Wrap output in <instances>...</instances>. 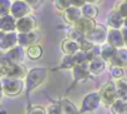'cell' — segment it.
I'll use <instances>...</instances> for the list:
<instances>
[{
  "label": "cell",
  "mask_w": 127,
  "mask_h": 114,
  "mask_svg": "<svg viewBox=\"0 0 127 114\" xmlns=\"http://www.w3.org/2000/svg\"><path fill=\"white\" fill-rule=\"evenodd\" d=\"M16 45H19V33L15 31L0 33V49H1V51L6 53Z\"/></svg>",
  "instance_id": "obj_6"
},
{
  "label": "cell",
  "mask_w": 127,
  "mask_h": 114,
  "mask_svg": "<svg viewBox=\"0 0 127 114\" xmlns=\"http://www.w3.org/2000/svg\"><path fill=\"white\" fill-rule=\"evenodd\" d=\"M79 45H80V50H84V51H90L95 48V44L87 36H84L81 40H79Z\"/></svg>",
  "instance_id": "obj_29"
},
{
  "label": "cell",
  "mask_w": 127,
  "mask_h": 114,
  "mask_svg": "<svg viewBox=\"0 0 127 114\" xmlns=\"http://www.w3.org/2000/svg\"><path fill=\"white\" fill-rule=\"evenodd\" d=\"M117 53V48H115L113 45H111L110 43H106L103 44L101 48H100V55L106 60V62H112V59L115 58V55Z\"/></svg>",
  "instance_id": "obj_20"
},
{
  "label": "cell",
  "mask_w": 127,
  "mask_h": 114,
  "mask_svg": "<svg viewBox=\"0 0 127 114\" xmlns=\"http://www.w3.org/2000/svg\"><path fill=\"white\" fill-rule=\"evenodd\" d=\"M122 33H123V38H125V44H126V46H127V26H123L122 29Z\"/></svg>",
  "instance_id": "obj_37"
},
{
  "label": "cell",
  "mask_w": 127,
  "mask_h": 114,
  "mask_svg": "<svg viewBox=\"0 0 127 114\" xmlns=\"http://www.w3.org/2000/svg\"><path fill=\"white\" fill-rule=\"evenodd\" d=\"M107 34H108V29L102 24H97L96 28L87 35V38L95 45H100V44H103L105 41H107Z\"/></svg>",
  "instance_id": "obj_9"
},
{
  "label": "cell",
  "mask_w": 127,
  "mask_h": 114,
  "mask_svg": "<svg viewBox=\"0 0 127 114\" xmlns=\"http://www.w3.org/2000/svg\"><path fill=\"white\" fill-rule=\"evenodd\" d=\"M0 72H1V77L15 79H24L28 75V70L21 63H15L10 60L5 54H3L0 59Z\"/></svg>",
  "instance_id": "obj_1"
},
{
  "label": "cell",
  "mask_w": 127,
  "mask_h": 114,
  "mask_svg": "<svg viewBox=\"0 0 127 114\" xmlns=\"http://www.w3.org/2000/svg\"><path fill=\"white\" fill-rule=\"evenodd\" d=\"M40 38H41V35L36 30L30 31V33H19V45L28 48L30 45L37 44Z\"/></svg>",
  "instance_id": "obj_13"
},
{
  "label": "cell",
  "mask_w": 127,
  "mask_h": 114,
  "mask_svg": "<svg viewBox=\"0 0 127 114\" xmlns=\"http://www.w3.org/2000/svg\"><path fill=\"white\" fill-rule=\"evenodd\" d=\"M26 114H47V110L41 105H32L29 108Z\"/></svg>",
  "instance_id": "obj_33"
},
{
  "label": "cell",
  "mask_w": 127,
  "mask_h": 114,
  "mask_svg": "<svg viewBox=\"0 0 127 114\" xmlns=\"http://www.w3.org/2000/svg\"><path fill=\"white\" fill-rule=\"evenodd\" d=\"M23 48L24 46H21V45H16V46H14L13 49H10L9 51H6L4 54L8 56L10 60H13L15 63H21L23 59H24V54H25Z\"/></svg>",
  "instance_id": "obj_21"
},
{
  "label": "cell",
  "mask_w": 127,
  "mask_h": 114,
  "mask_svg": "<svg viewBox=\"0 0 127 114\" xmlns=\"http://www.w3.org/2000/svg\"><path fill=\"white\" fill-rule=\"evenodd\" d=\"M107 43H110L111 45H113L117 49L123 48L125 44V38H123V33L121 29H108V34H107Z\"/></svg>",
  "instance_id": "obj_12"
},
{
  "label": "cell",
  "mask_w": 127,
  "mask_h": 114,
  "mask_svg": "<svg viewBox=\"0 0 127 114\" xmlns=\"http://www.w3.org/2000/svg\"><path fill=\"white\" fill-rule=\"evenodd\" d=\"M72 70H74V79H75V82L76 80H82V79L87 78L91 74L89 64H76L72 68Z\"/></svg>",
  "instance_id": "obj_19"
},
{
  "label": "cell",
  "mask_w": 127,
  "mask_h": 114,
  "mask_svg": "<svg viewBox=\"0 0 127 114\" xmlns=\"http://www.w3.org/2000/svg\"><path fill=\"white\" fill-rule=\"evenodd\" d=\"M1 114H8V112H6V109H4V108H1Z\"/></svg>",
  "instance_id": "obj_39"
},
{
  "label": "cell",
  "mask_w": 127,
  "mask_h": 114,
  "mask_svg": "<svg viewBox=\"0 0 127 114\" xmlns=\"http://www.w3.org/2000/svg\"><path fill=\"white\" fill-rule=\"evenodd\" d=\"M82 16H84V14H82L81 8L72 6V5L62 13V18H64V20H65V23L71 25V26H74Z\"/></svg>",
  "instance_id": "obj_10"
},
{
  "label": "cell",
  "mask_w": 127,
  "mask_h": 114,
  "mask_svg": "<svg viewBox=\"0 0 127 114\" xmlns=\"http://www.w3.org/2000/svg\"><path fill=\"white\" fill-rule=\"evenodd\" d=\"M125 26H127V18L125 19Z\"/></svg>",
  "instance_id": "obj_40"
},
{
  "label": "cell",
  "mask_w": 127,
  "mask_h": 114,
  "mask_svg": "<svg viewBox=\"0 0 127 114\" xmlns=\"http://www.w3.org/2000/svg\"><path fill=\"white\" fill-rule=\"evenodd\" d=\"M61 50L65 55H74L80 50V45L77 40H74L71 38H66L61 43Z\"/></svg>",
  "instance_id": "obj_16"
},
{
  "label": "cell",
  "mask_w": 127,
  "mask_h": 114,
  "mask_svg": "<svg viewBox=\"0 0 127 114\" xmlns=\"http://www.w3.org/2000/svg\"><path fill=\"white\" fill-rule=\"evenodd\" d=\"M123 1H127V0H123Z\"/></svg>",
  "instance_id": "obj_41"
},
{
  "label": "cell",
  "mask_w": 127,
  "mask_h": 114,
  "mask_svg": "<svg viewBox=\"0 0 127 114\" xmlns=\"http://www.w3.org/2000/svg\"><path fill=\"white\" fill-rule=\"evenodd\" d=\"M76 65V60H75V56L74 55H65L64 59L60 64V69H72Z\"/></svg>",
  "instance_id": "obj_27"
},
{
  "label": "cell",
  "mask_w": 127,
  "mask_h": 114,
  "mask_svg": "<svg viewBox=\"0 0 127 114\" xmlns=\"http://www.w3.org/2000/svg\"><path fill=\"white\" fill-rule=\"evenodd\" d=\"M112 114H127V100L126 99H117L111 105Z\"/></svg>",
  "instance_id": "obj_25"
},
{
  "label": "cell",
  "mask_w": 127,
  "mask_h": 114,
  "mask_svg": "<svg viewBox=\"0 0 127 114\" xmlns=\"http://www.w3.org/2000/svg\"><path fill=\"white\" fill-rule=\"evenodd\" d=\"M11 5H13V0H0V16L10 14Z\"/></svg>",
  "instance_id": "obj_28"
},
{
  "label": "cell",
  "mask_w": 127,
  "mask_h": 114,
  "mask_svg": "<svg viewBox=\"0 0 127 114\" xmlns=\"http://www.w3.org/2000/svg\"><path fill=\"white\" fill-rule=\"evenodd\" d=\"M100 103H102L100 92H91L87 95H85V98L82 99L80 110L81 113H91L100 107Z\"/></svg>",
  "instance_id": "obj_5"
},
{
  "label": "cell",
  "mask_w": 127,
  "mask_h": 114,
  "mask_svg": "<svg viewBox=\"0 0 127 114\" xmlns=\"http://www.w3.org/2000/svg\"><path fill=\"white\" fill-rule=\"evenodd\" d=\"M101 1H102V0H87V3H92V4H98Z\"/></svg>",
  "instance_id": "obj_38"
},
{
  "label": "cell",
  "mask_w": 127,
  "mask_h": 114,
  "mask_svg": "<svg viewBox=\"0 0 127 114\" xmlns=\"http://www.w3.org/2000/svg\"><path fill=\"white\" fill-rule=\"evenodd\" d=\"M100 95H101V102H102L106 107H111V105L118 99L115 82H107V83L100 89Z\"/></svg>",
  "instance_id": "obj_4"
},
{
  "label": "cell",
  "mask_w": 127,
  "mask_h": 114,
  "mask_svg": "<svg viewBox=\"0 0 127 114\" xmlns=\"http://www.w3.org/2000/svg\"><path fill=\"white\" fill-rule=\"evenodd\" d=\"M107 25L112 29H122L125 26V18L120 14L117 9H113L107 15Z\"/></svg>",
  "instance_id": "obj_14"
},
{
  "label": "cell",
  "mask_w": 127,
  "mask_h": 114,
  "mask_svg": "<svg viewBox=\"0 0 127 114\" xmlns=\"http://www.w3.org/2000/svg\"><path fill=\"white\" fill-rule=\"evenodd\" d=\"M1 88H3V93L5 95L16 97V95L21 94L24 92V89H26V85L23 82V79L3 77L1 78Z\"/></svg>",
  "instance_id": "obj_3"
},
{
  "label": "cell",
  "mask_w": 127,
  "mask_h": 114,
  "mask_svg": "<svg viewBox=\"0 0 127 114\" xmlns=\"http://www.w3.org/2000/svg\"><path fill=\"white\" fill-rule=\"evenodd\" d=\"M30 11H31V6L25 1V0H15V1H13L10 14L15 19H20L23 16H26V15L30 14Z\"/></svg>",
  "instance_id": "obj_8"
},
{
  "label": "cell",
  "mask_w": 127,
  "mask_h": 114,
  "mask_svg": "<svg viewBox=\"0 0 127 114\" xmlns=\"http://www.w3.org/2000/svg\"><path fill=\"white\" fill-rule=\"evenodd\" d=\"M46 110H47V114H62L60 103H52V104H50L46 108Z\"/></svg>",
  "instance_id": "obj_32"
},
{
  "label": "cell",
  "mask_w": 127,
  "mask_h": 114,
  "mask_svg": "<svg viewBox=\"0 0 127 114\" xmlns=\"http://www.w3.org/2000/svg\"><path fill=\"white\" fill-rule=\"evenodd\" d=\"M82 14L84 16H87V18H91V19H95L97 15H98V8L96 4H92V3H86L82 8Z\"/></svg>",
  "instance_id": "obj_26"
},
{
  "label": "cell",
  "mask_w": 127,
  "mask_h": 114,
  "mask_svg": "<svg viewBox=\"0 0 127 114\" xmlns=\"http://www.w3.org/2000/svg\"><path fill=\"white\" fill-rule=\"evenodd\" d=\"M89 67H90V72H91V74H94V75H98V74H101V73L105 70V68H106V60L102 58L101 55L95 56V58L90 62Z\"/></svg>",
  "instance_id": "obj_17"
},
{
  "label": "cell",
  "mask_w": 127,
  "mask_h": 114,
  "mask_svg": "<svg viewBox=\"0 0 127 114\" xmlns=\"http://www.w3.org/2000/svg\"><path fill=\"white\" fill-rule=\"evenodd\" d=\"M96 21H95V19H91V18H87V16H82L75 25H74V28L76 29V30H79L81 34H84L85 36H87L95 28H96Z\"/></svg>",
  "instance_id": "obj_11"
},
{
  "label": "cell",
  "mask_w": 127,
  "mask_h": 114,
  "mask_svg": "<svg viewBox=\"0 0 127 114\" xmlns=\"http://www.w3.org/2000/svg\"><path fill=\"white\" fill-rule=\"evenodd\" d=\"M111 64L126 68L127 67V49H123V48L117 49V53L115 55V58L112 59Z\"/></svg>",
  "instance_id": "obj_22"
},
{
  "label": "cell",
  "mask_w": 127,
  "mask_h": 114,
  "mask_svg": "<svg viewBox=\"0 0 127 114\" xmlns=\"http://www.w3.org/2000/svg\"><path fill=\"white\" fill-rule=\"evenodd\" d=\"M111 75L117 80V79H121V78H125V70L122 67H118V65H112L111 64Z\"/></svg>",
  "instance_id": "obj_31"
},
{
  "label": "cell",
  "mask_w": 127,
  "mask_h": 114,
  "mask_svg": "<svg viewBox=\"0 0 127 114\" xmlns=\"http://www.w3.org/2000/svg\"><path fill=\"white\" fill-rule=\"evenodd\" d=\"M116 9L120 11V14H121L125 19L127 18V1H123V0H122V1L116 6Z\"/></svg>",
  "instance_id": "obj_34"
},
{
  "label": "cell",
  "mask_w": 127,
  "mask_h": 114,
  "mask_svg": "<svg viewBox=\"0 0 127 114\" xmlns=\"http://www.w3.org/2000/svg\"><path fill=\"white\" fill-rule=\"evenodd\" d=\"M60 105H61V110L62 114H81V110L67 98H62L60 99Z\"/></svg>",
  "instance_id": "obj_18"
},
{
  "label": "cell",
  "mask_w": 127,
  "mask_h": 114,
  "mask_svg": "<svg viewBox=\"0 0 127 114\" xmlns=\"http://www.w3.org/2000/svg\"><path fill=\"white\" fill-rule=\"evenodd\" d=\"M54 5L60 13H64L71 6V0H54Z\"/></svg>",
  "instance_id": "obj_30"
},
{
  "label": "cell",
  "mask_w": 127,
  "mask_h": 114,
  "mask_svg": "<svg viewBox=\"0 0 127 114\" xmlns=\"http://www.w3.org/2000/svg\"><path fill=\"white\" fill-rule=\"evenodd\" d=\"M86 3H87V0H71V5L77 6V8H82Z\"/></svg>",
  "instance_id": "obj_36"
},
{
  "label": "cell",
  "mask_w": 127,
  "mask_h": 114,
  "mask_svg": "<svg viewBox=\"0 0 127 114\" xmlns=\"http://www.w3.org/2000/svg\"><path fill=\"white\" fill-rule=\"evenodd\" d=\"M25 1L31 6V9H37L41 4V0H25Z\"/></svg>",
  "instance_id": "obj_35"
},
{
  "label": "cell",
  "mask_w": 127,
  "mask_h": 114,
  "mask_svg": "<svg viewBox=\"0 0 127 114\" xmlns=\"http://www.w3.org/2000/svg\"><path fill=\"white\" fill-rule=\"evenodd\" d=\"M13 1H15V0H13Z\"/></svg>",
  "instance_id": "obj_42"
},
{
  "label": "cell",
  "mask_w": 127,
  "mask_h": 114,
  "mask_svg": "<svg viewBox=\"0 0 127 114\" xmlns=\"http://www.w3.org/2000/svg\"><path fill=\"white\" fill-rule=\"evenodd\" d=\"M0 30L8 33L16 30V19L11 14H6L4 16H0Z\"/></svg>",
  "instance_id": "obj_15"
},
{
  "label": "cell",
  "mask_w": 127,
  "mask_h": 114,
  "mask_svg": "<svg viewBox=\"0 0 127 114\" xmlns=\"http://www.w3.org/2000/svg\"><path fill=\"white\" fill-rule=\"evenodd\" d=\"M116 84V90H117V97L120 99H126L127 100V78H121L115 82Z\"/></svg>",
  "instance_id": "obj_24"
},
{
  "label": "cell",
  "mask_w": 127,
  "mask_h": 114,
  "mask_svg": "<svg viewBox=\"0 0 127 114\" xmlns=\"http://www.w3.org/2000/svg\"><path fill=\"white\" fill-rule=\"evenodd\" d=\"M26 55L28 58L31 59V60H37L42 56V53H44V49L40 44H34V45H30L26 48Z\"/></svg>",
  "instance_id": "obj_23"
},
{
  "label": "cell",
  "mask_w": 127,
  "mask_h": 114,
  "mask_svg": "<svg viewBox=\"0 0 127 114\" xmlns=\"http://www.w3.org/2000/svg\"><path fill=\"white\" fill-rule=\"evenodd\" d=\"M46 78H47V69L46 68H32V69H30L28 72L26 78H25L26 90L28 92L34 90L40 84H42Z\"/></svg>",
  "instance_id": "obj_2"
},
{
  "label": "cell",
  "mask_w": 127,
  "mask_h": 114,
  "mask_svg": "<svg viewBox=\"0 0 127 114\" xmlns=\"http://www.w3.org/2000/svg\"><path fill=\"white\" fill-rule=\"evenodd\" d=\"M37 29V21L32 15H26L16 19V31L18 33H30Z\"/></svg>",
  "instance_id": "obj_7"
}]
</instances>
